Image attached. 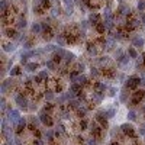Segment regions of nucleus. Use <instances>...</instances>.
I'll return each instance as SVG.
<instances>
[{"label":"nucleus","instance_id":"f257e3e1","mask_svg":"<svg viewBox=\"0 0 145 145\" xmlns=\"http://www.w3.org/2000/svg\"><path fill=\"white\" fill-rule=\"evenodd\" d=\"M7 118H9V121L12 122V125H17V122L20 121L22 116H20V113H19V110H10Z\"/></svg>","mask_w":145,"mask_h":145},{"label":"nucleus","instance_id":"f03ea898","mask_svg":"<svg viewBox=\"0 0 145 145\" xmlns=\"http://www.w3.org/2000/svg\"><path fill=\"white\" fill-rule=\"evenodd\" d=\"M15 102L17 103V106L20 109H28V100L23 97L22 94H17L16 97H15Z\"/></svg>","mask_w":145,"mask_h":145},{"label":"nucleus","instance_id":"7ed1b4c3","mask_svg":"<svg viewBox=\"0 0 145 145\" xmlns=\"http://www.w3.org/2000/svg\"><path fill=\"white\" fill-rule=\"evenodd\" d=\"M138 84H141V78H138V77H132V78H129L126 87L128 89H135Z\"/></svg>","mask_w":145,"mask_h":145},{"label":"nucleus","instance_id":"20e7f679","mask_svg":"<svg viewBox=\"0 0 145 145\" xmlns=\"http://www.w3.org/2000/svg\"><path fill=\"white\" fill-rule=\"evenodd\" d=\"M41 121H42V123H45V125H48V126H51L52 125L51 118H49L48 115H45V113H41Z\"/></svg>","mask_w":145,"mask_h":145},{"label":"nucleus","instance_id":"39448f33","mask_svg":"<svg viewBox=\"0 0 145 145\" xmlns=\"http://www.w3.org/2000/svg\"><path fill=\"white\" fill-rule=\"evenodd\" d=\"M64 5H65V9H67V13H73V0H64Z\"/></svg>","mask_w":145,"mask_h":145},{"label":"nucleus","instance_id":"423d86ee","mask_svg":"<svg viewBox=\"0 0 145 145\" xmlns=\"http://www.w3.org/2000/svg\"><path fill=\"white\" fill-rule=\"evenodd\" d=\"M132 44H133V46H142L144 45V39L141 36H136V38H133Z\"/></svg>","mask_w":145,"mask_h":145},{"label":"nucleus","instance_id":"0eeeda50","mask_svg":"<svg viewBox=\"0 0 145 145\" xmlns=\"http://www.w3.org/2000/svg\"><path fill=\"white\" fill-rule=\"evenodd\" d=\"M32 32L34 34H41L42 32V26H41L39 23H34L32 25Z\"/></svg>","mask_w":145,"mask_h":145},{"label":"nucleus","instance_id":"6e6552de","mask_svg":"<svg viewBox=\"0 0 145 145\" xmlns=\"http://www.w3.org/2000/svg\"><path fill=\"white\" fill-rule=\"evenodd\" d=\"M121 128H122V131H123V132L131 133V135H132V126H131L129 123H125V125H122Z\"/></svg>","mask_w":145,"mask_h":145},{"label":"nucleus","instance_id":"1a4fd4ad","mask_svg":"<svg viewBox=\"0 0 145 145\" xmlns=\"http://www.w3.org/2000/svg\"><path fill=\"white\" fill-rule=\"evenodd\" d=\"M36 68H38V64H36V63H29V64H26V71H35Z\"/></svg>","mask_w":145,"mask_h":145},{"label":"nucleus","instance_id":"9d476101","mask_svg":"<svg viewBox=\"0 0 145 145\" xmlns=\"http://www.w3.org/2000/svg\"><path fill=\"white\" fill-rule=\"evenodd\" d=\"M3 49H5L6 52H10V51H15V49H16V46L13 45V44H5Z\"/></svg>","mask_w":145,"mask_h":145},{"label":"nucleus","instance_id":"9b49d317","mask_svg":"<svg viewBox=\"0 0 145 145\" xmlns=\"http://www.w3.org/2000/svg\"><path fill=\"white\" fill-rule=\"evenodd\" d=\"M25 125H26V121H25V118H20V121L17 122V126H19V129H17V131L20 132L23 128H25Z\"/></svg>","mask_w":145,"mask_h":145},{"label":"nucleus","instance_id":"f8f14e48","mask_svg":"<svg viewBox=\"0 0 145 145\" xmlns=\"http://www.w3.org/2000/svg\"><path fill=\"white\" fill-rule=\"evenodd\" d=\"M64 57H65V61H67V63H73V61H74V54H71V52H67Z\"/></svg>","mask_w":145,"mask_h":145},{"label":"nucleus","instance_id":"ddd939ff","mask_svg":"<svg viewBox=\"0 0 145 145\" xmlns=\"http://www.w3.org/2000/svg\"><path fill=\"white\" fill-rule=\"evenodd\" d=\"M128 54H129L132 58H136V57H138V54H136V51H135L133 48H129V49H128Z\"/></svg>","mask_w":145,"mask_h":145},{"label":"nucleus","instance_id":"4468645a","mask_svg":"<svg viewBox=\"0 0 145 145\" xmlns=\"http://www.w3.org/2000/svg\"><path fill=\"white\" fill-rule=\"evenodd\" d=\"M115 113H116V109H109L107 110V112H106V115H107V118H113V116H115Z\"/></svg>","mask_w":145,"mask_h":145},{"label":"nucleus","instance_id":"2eb2a0df","mask_svg":"<svg viewBox=\"0 0 145 145\" xmlns=\"http://www.w3.org/2000/svg\"><path fill=\"white\" fill-rule=\"evenodd\" d=\"M25 26H26V20H25V19H20V20L17 22V28L22 29V28H25Z\"/></svg>","mask_w":145,"mask_h":145},{"label":"nucleus","instance_id":"dca6fc26","mask_svg":"<svg viewBox=\"0 0 145 145\" xmlns=\"http://www.w3.org/2000/svg\"><path fill=\"white\" fill-rule=\"evenodd\" d=\"M128 119H129V121H135V119H136V115H135V112H132V110H131V112L128 113Z\"/></svg>","mask_w":145,"mask_h":145},{"label":"nucleus","instance_id":"f3484780","mask_svg":"<svg viewBox=\"0 0 145 145\" xmlns=\"http://www.w3.org/2000/svg\"><path fill=\"white\" fill-rule=\"evenodd\" d=\"M96 90H97V93H102V90H104V84L97 83V84H96Z\"/></svg>","mask_w":145,"mask_h":145},{"label":"nucleus","instance_id":"a211bd4d","mask_svg":"<svg viewBox=\"0 0 145 145\" xmlns=\"http://www.w3.org/2000/svg\"><path fill=\"white\" fill-rule=\"evenodd\" d=\"M70 92L73 93V94H74V93H77V92H78V86H77V84H75V83H74L73 86L70 87Z\"/></svg>","mask_w":145,"mask_h":145},{"label":"nucleus","instance_id":"6ab92c4d","mask_svg":"<svg viewBox=\"0 0 145 145\" xmlns=\"http://www.w3.org/2000/svg\"><path fill=\"white\" fill-rule=\"evenodd\" d=\"M144 93L145 92H142V90L136 92V93H135V99H142V97H144Z\"/></svg>","mask_w":145,"mask_h":145},{"label":"nucleus","instance_id":"aec40b11","mask_svg":"<svg viewBox=\"0 0 145 145\" xmlns=\"http://www.w3.org/2000/svg\"><path fill=\"white\" fill-rule=\"evenodd\" d=\"M84 81H86V77H84V75H78V77H77V80H75V83H84Z\"/></svg>","mask_w":145,"mask_h":145},{"label":"nucleus","instance_id":"412c9836","mask_svg":"<svg viewBox=\"0 0 145 145\" xmlns=\"http://www.w3.org/2000/svg\"><path fill=\"white\" fill-rule=\"evenodd\" d=\"M46 67L49 70H55V64L52 63V61H46Z\"/></svg>","mask_w":145,"mask_h":145},{"label":"nucleus","instance_id":"4be33fe9","mask_svg":"<svg viewBox=\"0 0 145 145\" xmlns=\"http://www.w3.org/2000/svg\"><path fill=\"white\" fill-rule=\"evenodd\" d=\"M138 9H139V10H141V12H142V10H144V9H145V3H144V2H142V0H141V2H139V3H138Z\"/></svg>","mask_w":145,"mask_h":145},{"label":"nucleus","instance_id":"5701e85b","mask_svg":"<svg viewBox=\"0 0 145 145\" xmlns=\"http://www.w3.org/2000/svg\"><path fill=\"white\" fill-rule=\"evenodd\" d=\"M6 7H7V0H2V10L5 12Z\"/></svg>","mask_w":145,"mask_h":145},{"label":"nucleus","instance_id":"b1692460","mask_svg":"<svg viewBox=\"0 0 145 145\" xmlns=\"http://www.w3.org/2000/svg\"><path fill=\"white\" fill-rule=\"evenodd\" d=\"M45 97L48 99V100H52V99H54V94H52L51 92H46V94H45Z\"/></svg>","mask_w":145,"mask_h":145},{"label":"nucleus","instance_id":"393cba45","mask_svg":"<svg viewBox=\"0 0 145 145\" xmlns=\"http://www.w3.org/2000/svg\"><path fill=\"white\" fill-rule=\"evenodd\" d=\"M39 77H41V78H46V77H48V74H46L45 71H41V73H39Z\"/></svg>","mask_w":145,"mask_h":145},{"label":"nucleus","instance_id":"a878e982","mask_svg":"<svg viewBox=\"0 0 145 145\" xmlns=\"http://www.w3.org/2000/svg\"><path fill=\"white\" fill-rule=\"evenodd\" d=\"M6 34H7V36H12V38H13V36H15V31H7Z\"/></svg>","mask_w":145,"mask_h":145},{"label":"nucleus","instance_id":"bb28decb","mask_svg":"<svg viewBox=\"0 0 145 145\" xmlns=\"http://www.w3.org/2000/svg\"><path fill=\"white\" fill-rule=\"evenodd\" d=\"M139 133H141V135H144V136H145V125H144L142 128H141V129H139Z\"/></svg>","mask_w":145,"mask_h":145},{"label":"nucleus","instance_id":"cd10ccee","mask_svg":"<svg viewBox=\"0 0 145 145\" xmlns=\"http://www.w3.org/2000/svg\"><path fill=\"white\" fill-rule=\"evenodd\" d=\"M86 126H87V122L83 121V122H81V129H86Z\"/></svg>","mask_w":145,"mask_h":145},{"label":"nucleus","instance_id":"c85d7f7f","mask_svg":"<svg viewBox=\"0 0 145 145\" xmlns=\"http://www.w3.org/2000/svg\"><path fill=\"white\" fill-rule=\"evenodd\" d=\"M99 73L96 71V68H92V75H97Z\"/></svg>","mask_w":145,"mask_h":145},{"label":"nucleus","instance_id":"c756f323","mask_svg":"<svg viewBox=\"0 0 145 145\" xmlns=\"http://www.w3.org/2000/svg\"><path fill=\"white\" fill-rule=\"evenodd\" d=\"M17 73H19V71H17V68H13L10 71V74H17Z\"/></svg>","mask_w":145,"mask_h":145},{"label":"nucleus","instance_id":"7c9ffc66","mask_svg":"<svg viewBox=\"0 0 145 145\" xmlns=\"http://www.w3.org/2000/svg\"><path fill=\"white\" fill-rule=\"evenodd\" d=\"M141 84H144V86H145V74L142 75V78H141Z\"/></svg>","mask_w":145,"mask_h":145},{"label":"nucleus","instance_id":"2f4dec72","mask_svg":"<svg viewBox=\"0 0 145 145\" xmlns=\"http://www.w3.org/2000/svg\"><path fill=\"white\" fill-rule=\"evenodd\" d=\"M89 145H96V141H93V139L92 141H89Z\"/></svg>","mask_w":145,"mask_h":145},{"label":"nucleus","instance_id":"473e14b6","mask_svg":"<svg viewBox=\"0 0 145 145\" xmlns=\"http://www.w3.org/2000/svg\"><path fill=\"white\" fill-rule=\"evenodd\" d=\"M35 144H36V145H42V142H41V141H35Z\"/></svg>","mask_w":145,"mask_h":145},{"label":"nucleus","instance_id":"72a5a7b5","mask_svg":"<svg viewBox=\"0 0 145 145\" xmlns=\"http://www.w3.org/2000/svg\"><path fill=\"white\" fill-rule=\"evenodd\" d=\"M142 22H144V25H145V15L142 16Z\"/></svg>","mask_w":145,"mask_h":145},{"label":"nucleus","instance_id":"f704fd0d","mask_svg":"<svg viewBox=\"0 0 145 145\" xmlns=\"http://www.w3.org/2000/svg\"><path fill=\"white\" fill-rule=\"evenodd\" d=\"M142 112H144V113H145V104H144V106H142Z\"/></svg>","mask_w":145,"mask_h":145}]
</instances>
